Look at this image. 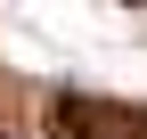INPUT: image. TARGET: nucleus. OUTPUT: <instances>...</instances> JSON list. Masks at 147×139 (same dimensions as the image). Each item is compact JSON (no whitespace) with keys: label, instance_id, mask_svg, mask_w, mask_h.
I'll return each instance as SVG.
<instances>
[{"label":"nucleus","instance_id":"obj_2","mask_svg":"<svg viewBox=\"0 0 147 139\" xmlns=\"http://www.w3.org/2000/svg\"><path fill=\"white\" fill-rule=\"evenodd\" d=\"M8 139H16V131H8Z\"/></svg>","mask_w":147,"mask_h":139},{"label":"nucleus","instance_id":"obj_1","mask_svg":"<svg viewBox=\"0 0 147 139\" xmlns=\"http://www.w3.org/2000/svg\"><path fill=\"white\" fill-rule=\"evenodd\" d=\"M49 123H57V139H147L139 107H106V98H74V90L49 107Z\"/></svg>","mask_w":147,"mask_h":139}]
</instances>
